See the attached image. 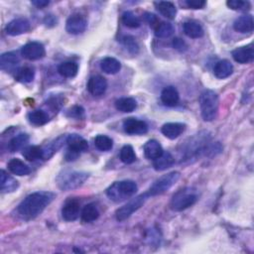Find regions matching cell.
I'll list each match as a JSON object with an SVG mask.
<instances>
[{
	"mask_svg": "<svg viewBox=\"0 0 254 254\" xmlns=\"http://www.w3.org/2000/svg\"><path fill=\"white\" fill-rule=\"evenodd\" d=\"M56 195L51 192H36L27 196L18 206L17 213L24 220H32L40 215L54 201Z\"/></svg>",
	"mask_w": 254,
	"mask_h": 254,
	"instance_id": "obj_1",
	"label": "cell"
},
{
	"mask_svg": "<svg viewBox=\"0 0 254 254\" xmlns=\"http://www.w3.org/2000/svg\"><path fill=\"white\" fill-rule=\"evenodd\" d=\"M137 190V184L132 180L118 181L106 189V196L114 203H121L132 198Z\"/></svg>",
	"mask_w": 254,
	"mask_h": 254,
	"instance_id": "obj_2",
	"label": "cell"
},
{
	"mask_svg": "<svg viewBox=\"0 0 254 254\" xmlns=\"http://www.w3.org/2000/svg\"><path fill=\"white\" fill-rule=\"evenodd\" d=\"M219 100L216 92L212 89L204 90L200 95L201 114L205 121H212L218 113Z\"/></svg>",
	"mask_w": 254,
	"mask_h": 254,
	"instance_id": "obj_3",
	"label": "cell"
},
{
	"mask_svg": "<svg viewBox=\"0 0 254 254\" xmlns=\"http://www.w3.org/2000/svg\"><path fill=\"white\" fill-rule=\"evenodd\" d=\"M89 174L83 171H65L57 177L58 187L62 190L78 189L88 179Z\"/></svg>",
	"mask_w": 254,
	"mask_h": 254,
	"instance_id": "obj_4",
	"label": "cell"
},
{
	"mask_svg": "<svg viewBox=\"0 0 254 254\" xmlns=\"http://www.w3.org/2000/svg\"><path fill=\"white\" fill-rule=\"evenodd\" d=\"M199 200L197 190L194 188H184L173 196L171 208L176 212L185 211L194 206Z\"/></svg>",
	"mask_w": 254,
	"mask_h": 254,
	"instance_id": "obj_5",
	"label": "cell"
},
{
	"mask_svg": "<svg viewBox=\"0 0 254 254\" xmlns=\"http://www.w3.org/2000/svg\"><path fill=\"white\" fill-rule=\"evenodd\" d=\"M180 177H181V174L177 171H174V172L161 176L151 185V187L146 192L147 195L149 196V198L163 195L179 181Z\"/></svg>",
	"mask_w": 254,
	"mask_h": 254,
	"instance_id": "obj_6",
	"label": "cell"
},
{
	"mask_svg": "<svg viewBox=\"0 0 254 254\" xmlns=\"http://www.w3.org/2000/svg\"><path fill=\"white\" fill-rule=\"evenodd\" d=\"M68 151L66 153V160L71 162L77 160V158L81 155V153L85 152L88 149L87 141L78 134H70L67 136Z\"/></svg>",
	"mask_w": 254,
	"mask_h": 254,
	"instance_id": "obj_7",
	"label": "cell"
},
{
	"mask_svg": "<svg viewBox=\"0 0 254 254\" xmlns=\"http://www.w3.org/2000/svg\"><path fill=\"white\" fill-rule=\"evenodd\" d=\"M148 199H149V196L147 195V193L141 194V195L131 199L128 203L125 204L124 206H122L115 212L116 220L124 221L127 218H129L135 212H137L141 207H143V205L145 204V202Z\"/></svg>",
	"mask_w": 254,
	"mask_h": 254,
	"instance_id": "obj_8",
	"label": "cell"
},
{
	"mask_svg": "<svg viewBox=\"0 0 254 254\" xmlns=\"http://www.w3.org/2000/svg\"><path fill=\"white\" fill-rule=\"evenodd\" d=\"M21 56L29 61H37L46 56V50L40 42H30L22 47Z\"/></svg>",
	"mask_w": 254,
	"mask_h": 254,
	"instance_id": "obj_9",
	"label": "cell"
},
{
	"mask_svg": "<svg viewBox=\"0 0 254 254\" xmlns=\"http://www.w3.org/2000/svg\"><path fill=\"white\" fill-rule=\"evenodd\" d=\"M123 129L128 135H143L148 132V124L143 120L129 117L123 121Z\"/></svg>",
	"mask_w": 254,
	"mask_h": 254,
	"instance_id": "obj_10",
	"label": "cell"
},
{
	"mask_svg": "<svg viewBox=\"0 0 254 254\" xmlns=\"http://www.w3.org/2000/svg\"><path fill=\"white\" fill-rule=\"evenodd\" d=\"M81 212V202L75 198L67 200L62 208V217L66 221L77 220Z\"/></svg>",
	"mask_w": 254,
	"mask_h": 254,
	"instance_id": "obj_11",
	"label": "cell"
},
{
	"mask_svg": "<svg viewBox=\"0 0 254 254\" xmlns=\"http://www.w3.org/2000/svg\"><path fill=\"white\" fill-rule=\"evenodd\" d=\"M31 30L30 21L27 18H16L10 21L5 28L6 34L9 36H19Z\"/></svg>",
	"mask_w": 254,
	"mask_h": 254,
	"instance_id": "obj_12",
	"label": "cell"
},
{
	"mask_svg": "<svg viewBox=\"0 0 254 254\" xmlns=\"http://www.w3.org/2000/svg\"><path fill=\"white\" fill-rule=\"evenodd\" d=\"M87 28V21L86 19L80 15L75 14L72 15L66 23V30L69 34L72 35H80L86 30Z\"/></svg>",
	"mask_w": 254,
	"mask_h": 254,
	"instance_id": "obj_13",
	"label": "cell"
},
{
	"mask_svg": "<svg viewBox=\"0 0 254 254\" xmlns=\"http://www.w3.org/2000/svg\"><path fill=\"white\" fill-rule=\"evenodd\" d=\"M107 88V82L102 76H93L87 82V90L93 97L103 95Z\"/></svg>",
	"mask_w": 254,
	"mask_h": 254,
	"instance_id": "obj_14",
	"label": "cell"
},
{
	"mask_svg": "<svg viewBox=\"0 0 254 254\" xmlns=\"http://www.w3.org/2000/svg\"><path fill=\"white\" fill-rule=\"evenodd\" d=\"M232 56L233 60L238 64H249L254 60V50L251 45L236 48L233 51Z\"/></svg>",
	"mask_w": 254,
	"mask_h": 254,
	"instance_id": "obj_15",
	"label": "cell"
},
{
	"mask_svg": "<svg viewBox=\"0 0 254 254\" xmlns=\"http://www.w3.org/2000/svg\"><path fill=\"white\" fill-rule=\"evenodd\" d=\"M185 129H186V124L184 123L168 122L162 126L161 132L168 139L174 140L178 138L185 131Z\"/></svg>",
	"mask_w": 254,
	"mask_h": 254,
	"instance_id": "obj_16",
	"label": "cell"
},
{
	"mask_svg": "<svg viewBox=\"0 0 254 254\" xmlns=\"http://www.w3.org/2000/svg\"><path fill=\"white\" fill-rule=\"evenodd\" d=\"M19 188V182L8 175L4 170L0 172V190L3 194L13 193Z\"/></svg>",
	"mask_w": 254,
	"mask_h": 254,
	"instance_id": "obj_17",
	"label": "cell"
},
{
	"mask_svg": "<svg viewBox=\"0 0 254 254\" xmlns=\"http://www.w3.org/2000/svg\"><path fill=\"white\" fill-rule=\"evenodd\" d=\"M161 101L166 106L169 107L176 106L180 101L178 89L173 85L166 86L161 92Z\"/></svg>",
	"mask_w": 254,
	"mask_h": 254,
	"instance_id": "obj_18",
	"label": "cell"
},
{
	"mask_svg": "<svg viewBox=\"0 0 254 254\" xmlns=\"http://www.w3.org/2000/svg\"><path fill=\"white\" fill-rule=\"evenodd\" d=\"M233 73V66L229 60L218 61L213 68V74L219 80H224L231 77Z\"/></svg>",
	"mask_w": 254,
	"mask_h": 254,
	"instance_id": "obj_19",
	"label": "cell"
},
{
	"mask_svg": "<svg viewBox=\"0 0 254 254\" xmlns=\"http://www.w3.org/2000/svg\"><path fill=\"white\" fill-rule=\"evenodd\" d=\"M184 33L192 39H199L202 38L205 34V31L202 25L197 21H187L184 23L183 26Z\"/></svg>",
	"mask_w": 254,
	"mask_h": 254,
	"instance_id": "obj_20",
	"label": "cell"
},
{
	"mask_svg": "<svg viewBox=\"0 0 254 254\" xmlns=\"http://www.w3.org/2000/svg\"><path fill=\"white\" fill-rule=\"evenodd\" d=\"M143 150H144L145 157L149 159V160H153V161L155 159L160 157L164 152L161 144L155 139L147 141L143 147Z\"/></svg>",
	"mask_w": 254,
	"mask_h": 254,
	"instance_id": "obj_21",
	"label": "cell"
},
{
	"mask_svg": "<svg viewBox=\"0 0 254 254\" xmlns=\"http://www.w3.org/2000/svg\"><path fill=\"white\" fill-rule=\"evenodd\" d=\"M20 63V59L14 52H7L0 57V68L2 71L10 72L16 68Z\"/></svg>",
	"mask_w": 254,
	"mask_h": 254,
	"instance_id": "obj_22",
	"label": "cell"
},
{
	"mask_svg": "<svg viewBox=\"0 0 254 254\" xmlns=\"http://www.w3.org/2000/svg\"><path fill=\"white\" fill-rule=\"evenodd\" d=\"M254 28V21L251 15H242L233 23V29L239 33H251Z\"/></svg>",
	"mask_w": 254,
	"mask_h": 254,
	"instance_id": "obj_23",
	"label": "cell"
},
{
	"mask_svg": "<svg viewBox=\"0 0 254 254\" xmlns=\"http://www.w3.org/2000/svg\"><path fill=\"white\" fill-rule=\"evenodd\" d=\"M175 163V158L173 157V155L170 152H163V154L155 159L154 163H153V167L156 171H164L169 169L170 167H172Z\"/></svg>",
	"mask_w": 254,
	"mask_h": 254,
	"instance_id": "obj_24",
	"label": "cell"
},
{
	"mask_svg": "<svg viewBox=\"0 0 254 254\" xmlns=\"http://www.w3.org/2000/svg\"><path fill=\"white\" fill-rule=\"evenodd\" d=\"M22 155L24 156L26 160L30 162H35L41 160V159L44 160V149L42 146H38V145L27 146L23 149Z\"/></svg>",
	"mask_w": 254,
	"mask_h": 254,
	"instance_id": "obj_25",
	"label": "cell"
},
{
	"mask_svg": "<svg viewBox=\"0 0 254 254\" xmlns=\"http://www.w3.org/2000/svg\"><path fill=\"white\" fill-rule=\"evenodd\" d=\"M101 69L108 75H115L121 70V64L112 57H106L101 61Z\"/></svg>",
	"mask_w": 254,
	"mask_h": 254,
	"instance_id": "obj_26",
	"label": "cell"
},
{
	"mask_svg": "<svg viewBox=\"0 0 254 254\" xmlns=\"http://www.w3.org/2000/svg\"><path fill=\"white\" fill-rule=\"evenodd\" d=\"M154 4L156 9L159 11V13H161L167 19L173 20L176 18L177 8L174 3L170 1H159V2H155Z\"/></svg>",
	"mask_w": 254,
	"mask_h": 254,
	"instance_id": "obj_27",
	"label": "cell"
},
{
	"mask_svg": "<svg viewBox=\"0 0 254 254\" xmlns=\"http://www.w3.org/2000/svg\"><path fill=\"white\" fill-rule=\"evenodd\" d=\"M99 216H100V211H99L98 207L95 206L93 203L85 205L81 212V218H82L83 222H85V224L97 220L99 218Z\"/></svg>",
	"mask_w": 254,
	"mask_h": 254,
	"instance_id": "obj_28",
	"label": "cell"
},
{
	"mask_svg": "<svg viewBox=\"0 0 254 254\" xmlns=\"http://www.w3.org/2000/svg\"><path fill=\"white\" fill-rule=\"evenodd\" d=\"M59 74L67 79L75 78L79 73V65L76 62H65L62 63L58 68Z\"/></svg>",
	"mask_w": 254,
	"mask_h": 254,
	"instance_id": "obj_29",
	"label": "cell"
},
{
	"mask_svg": "<svg viewBox=\"0 0 254 254\" xmlns=\"http://www.w3.org/2000/svg\"><path fill=\"white\" fill-rule=\"evenodd\" d=\"M7 167L8 170L16 176H27L31 172L30 168L23 161H21L20 159L17 158L11 159V160L8 162Z\"/></svg>",
	"mask_w": 254,
	"mask_h": 254,
	"instance_id": "obj_30",
	"label": "cell"
},
{
	"mask_svg": "<svg viewBox=\"0 0 254 254\" xmlns=\"http://www.w3.org/2000/svg\"><path fill=\"white\" fill-rule=\"evenodd\" d=\"M136 107L137 103L133 98H121L115 102V108L124 113L132 112Z\"/></svg>",
	"mask_w": 254,
	"mask_h": 254,
	"instance_id": "obj_31",
	"label": "cell"
},
{
	"mask_svg": "<svg viewBox=\"0 0 254 254\" xmlns=\"http://www.w3.org/2000/svg\"><path fill=\"white\" fill-rule=\"evenodd\" d=\"M28 119L31 124H33L35 126H42L49 122L50 117L46 111L42 109H37L28 114Z\"/></svg>",
	"mask_w": 254,
	"mask_h": 254,
	"instance_id": "obj_32",
	"label": "cell"
},
{
	"mask_svg": "<svg viewBox=\"0 0 254 254\" xmlns=\"http://www.w3.org/2000/svg\"><path fill=\"white\" fill-rule=\"evenodd\" d=\"M35 78V71L31 67H23L16 71L15 80L22 84L31 83Z\"/></svg>",
	"mask_w": 254,
	"mask_h": 254,
	"instance_id": "obj_33",
	"label": "cell"
},
{
	"mask_svg": "<svg viewBox=\"0 0 254 254\" xmlns=\"http://www.w3.org/2000/svg\"><path fill=\"white\" fill-rule=\"evenodd\" d=\"M154 31H155L156 37L165 39V38L171 37L174 34L175 29H174V26L171 23L160 22L157 25V27L154 29Z\"/></svg>",
	"mask_w": 254,
	"mask_h": 254,
	"instance_id": "obj_34",
	"label": "cell"
},
{
	"mask_svg": "<svg viewBox=\"0 0 254 254\" xmlns=\"http://www.w3.org/2000/svg\"><path fill=\"white\" fill-rule=\"evenodd\" d=\"M29 141V136L26 133H20L16 136H14L8 143V150L10 152H16L20 149H22L23 147H25V145L28 143Z\"/></svg>",
	"mask_w": 254,
	"mask_h": 254,
	"instance_id": "obj_35",
	"label": "cell"
},
{
	"mask_svg": "<svg viewBox=\"0 0 254 254\" xmlns=\"http://www.w3.org/2000/svg\"><path fill=\"white\" fill-rule=\"evenodd\" d=\"M119 156L124 164H132L136 161V154L131 145H124L120 150Z\"/></svg>",
	"mask_w": 254,
	"mask_h": 254,
	"instance_id": "obj_36",
	"label": "cell"
},
{
	"mask_svg": "<svg viewBox=\"0 0 254 254\" xmlns=\"http://www.w3.org/2000/svg\"><path fill=\"white\" fill-rule=\"evenodd\" d=\"M122 23L128 28L136 29L141 26L140 19L131 11H125L122 14Z\"/></svg>",
	"mask_w": 254,
	"mask_h": 254,
	"instance_id": "obj_37",
	"label": "cell"
},
{
	"mask_svg": "<svg viewBox=\"0 0 254 254\" xmlns=\"http://www.w3.org/2000/svg\"><path fill=\"white\" fill-rule=\"evenodd\" d=\"M94 145L100 151L106 152L112 149L113 141L106 135H98L94 138Z\"/></svg>",
	"mask_w": 254,
	"mask_h": 254,
	"instance_id": "obj_38",
	"label": "cell"
},
{
	"mask_svg": "<svg viewBox=\"0 0 254 254\" xmlns=\"http://www.w3.org/2000/svg\"><path fill=\"white\" fill-rule=\"evenodd\" d=\"M121 43L124 46V48L128 51L131 55H137L139 53V45L136 42L135 38L132 36H124L121 39Z\"/></svg>",
	"mask_w": 254,
	"mask_h": 254,
	"instance_id": "obj_39",
	"label": "cell"
},
{
	"mask_svg": "<svg viewBox=\"0 0 254 254\" xmlns=\"http://www.w3.org/2000/svg\"><path fill=\"white\" fill-rule=\"evenodd\" d=\"M227 5L236 11H248L251 8V4L248 1H242V0H229Z\"/></svg>",
	"mask_w": 254,
	"mask_h": 254,
	"instance_id": "obj_40",
	"label": "cell"
},
{
	"mask_svg": "<svg viewBox=\"0 0 254 254\" xmlns=\"http://www.w3.org/2000/svg\"><path fill=\"white\" fill-rule=\"evenodd\" d=\"M85 109L83 106H75L72 108L69 109L67 116L71 117V118H75V119H83L85 118Z\"/></svg>",
	"mask_w": 254,
	"mask_h": 254,
	"instance_id": "obj_41",
	"label": "cell"
},
{
	"mask_svg": "<svg viewBox=\"0 0 254 254\" xmlns=\"http://www.w3.org/2000/svg\"><path fill=\"white\" fill-rule=\"evenodd\" d=\"M184 4L190 9H203L207 2L204 1V0H187Z\"/></svg>",
	"mask_w": 254,
	"mask_h": 254,
	"instance_id": "obj_42",
	"label": "cell"
},
{
	"mask_svg": "<svg viewBox=\"0 0 254 254\" xmlns=\"http://www.w3.org/2000/svg\"><path fill=\"white\" fill-rule=\"evenodd\" d=\"M172 46L174 49H176L179 52H186L188 50L187 43L181 39V38H175L172 41Z\"/></svg>",
	"mask_w": 254,
	"mask_h": 254,
	"instance_id": "obj_43",
	"label": "cell"
},
{
	"mask_svg": "<svg viewBox=\"0 0 254 254\" xmlns=\"http://www.w3.org/2000/svg\"><path fill=\"white\" fill-rule=\"evenodd\" d=\"M144 18H145V20L148 22V24H149L152 28H154V29L157 27V25H158L159 23H160V22H159V19L157 18V16L154 15V14H152V13H145Z\"/></svg>",
	"mask_w": 254,
	"mask_h": 254,
	"instance_id": "obj_44",
	"label": "cell"
},
{
	"mask_svg": "<svg viewBox=\"0 0 254 254\" xmlns=\"http://www.w3.org/2000/svg\"><path fill=\"white\" fill-rule=\"evenodd\" d=\"M44 23L47 27H53L57 25V18L54 15H47L44 19Z\"/></svg>",
	"mask_w": 254,
	"mask_h": 254,
	"instance_id": "obj_45",
	"label": "cell"
},
{
	"mask_svg": "<svg viewBox=\"0 0 254 254\" xmlns=\"http://www.w3.org/2000/svg\"><path fill=\"white\" fill-rule=\"evenodd\" d=\"M32 4L35 5L37 8L42 9L48 6L50 4V1H47V0H36V1H32Z\"/></svg>",
	"mask_w": 254,
	"mask_h": 254,
	"instance_id": "obj_46",
	"label": "cell"
}]
</instances>
